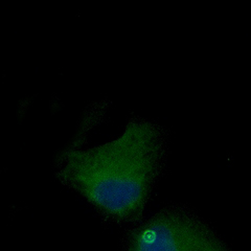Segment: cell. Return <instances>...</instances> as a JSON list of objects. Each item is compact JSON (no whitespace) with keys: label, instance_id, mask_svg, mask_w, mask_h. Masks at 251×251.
<instances>
[{"label":"cell","instance_id":"obj_1","mask_svg":"<svg viewBox=\"0 0 251 251\" xmlns=\"http://www.w3.org/2000/svg\"><path fill=\"white\" fill-rule=\"evenodd\" d=\"M166 144L161 130L133 117L124 134L103 146L63 151L57 176L115 223L140 221L163 169Z\"/></svg>","mask_w":251,"mask_h":251},{"label":"cell","instance_id":"obj_2","mask_svg":"<svg viewBox=\"0 0 251 251\" xmlns=\"http://www.w3.org/2000/svg\"><path fill=\"white\" fill-rule=\"evenodd\" d=\"M125 251H232L203 220L186 206L161 209L125 232Z\"/></svg>","mask_w":251,"mask_h":251}]
</instances>
